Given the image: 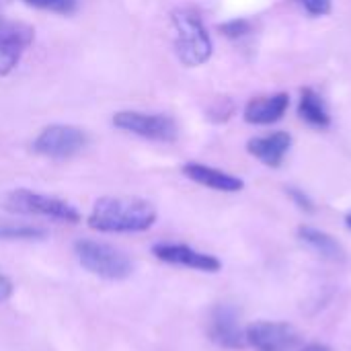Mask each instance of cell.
Instances as JSON below:
<instances>
[{"instance_id":"1","label":"cell","mask_w":351,"mask_h":351,"mask_svg":"<svg viewBox=\"0 0 351 351\" xmlns=\"http://www.w3.org/2000/svg\"><path fill=\"white\" fill-rule=\"evenodd\" d=\"M156 218V208L146 199L105 195L95 202L86 224L105 234H134L150 230Z\"/></svg>"},{"instance_id":"2","label":"cell","mask_w":351,"mask_h":351,"mask_svg":"<svg viewBox=\"0 0 351 351\" xmlns=\"http://www.w3.org/2000/svg\"><path fill=\"white\" fill-rule=\"evenodd\" d=\"M171 23L175 29V53L179 62L187 68L204 66L214 53V43L202 16L189 8H177L171 12Z\"/></svg>"},{"instance_id":"3","label":"cell","mask_w":351,"mask_h":351,"mask_svg":"<svg viewBox=\"0 0 351 351\" xmlns=\"http://www.w3.org/2000/svg\"><path fill=\"white\" fill-rule=\"evenodd\" d=\"M74 255L88 274L103 280L121 282L134 274V261L130 255L107 243L80 239L74 243Z\"/></svg>"},{"instance_id":"4","label":"cell","mask_w":351,"mask_h":351,"mask_svg":"<svg viewBox=\"0 0 351 351\" xmlns=\"http://www.w3.org/2000/svg\"><path fill=\"white\" fill-rule=\"evenodd\" d=\"M2 208L10 214L39 216V218H49V220L68 222V224H78L82 218L80 212L66 199H60L56 195H45L39 191H31V189L8 191L2 199Z\"/></svg>"},{"instance_id":"5","label":"cell","mask_w":351,"mask_h":351,"mask_svg":"<svg viewBox=\"0 0 351 351\" xmlns=\"http://www.w3.org/2000/svg\"><path fill=\"white\" fill-rule=\"evenodd\" d=\"M117 130L140 136L152 142L171 144L179 138L177 121L167 113H144V111H117L111 119Z\"/></svg>"},{"instance_id":"6","label":"cell","mask_w":351,"mask_h":351,"mask_svg":"<svg viewBox=\"0 0 351 351\" xmlns=\"http://www.w3.org/2000/svg\"><path fill=\"white\" fill-rule=\"evenodd\" d=\"M86 146H88V134L84 130L76 125L53 123L39 132V136L31 144V150L35 154L47 156L53 160H64V158L76 156Z\"/></svg>"},{"instance_id":"7","label":"cell","mask_w":351,"mask_h":351,"mask_svg":"<svg viewBox=\"0 0 351 351\" xmlns=\"http://www.w3.org/2000/svg\"><path fill=\"white\" fill-rule=\"evenodd\" d=\"M247 346L255 351H296L300 333L282 321H255L245 327Z\"/></svg>"},{"instance_id":"8","label":"cell","mask_w":351,"mask_h":351,"mask_svg":"<svg viewBox=\"0 0 351 351\" xmlns=\"http://www.w3.org/2000/svg\"><path fill=\"white\" fill-rule=\"evenodd\" d=\"M241 308L232 302H220L212 308L208 321V337L224 350L247 348L245 327L241 323Z\"/></svg>"},{"instance_id":"9","label":"cell","mask_w":351,"mask_h":351,"mask_svg":"<svg viewBox=\"0 0 351 351\" xmlns=\"http://www.w3.org/2000/svg\"><path fill=\"white\" fill-rule=\"evenodd\" d=\"M35 29L21 21L0 14V76H8L21 62L25 49L33 43Z\"/></svg>"},{"instance_id":"10","label":"cell","mask_w":351,"mask_h":351,"mask_svg":"<svg viewBox=\"0 0 351 351\" xmlns=\"http://www.w3.org/2000/svg\"><path fill=\"white\" fill-rule=\"evenodd\" d=\"M152 255L162 263L181 265V267H189V269H197V271H206V274H218L222 269V261L218 257L195 251L189 245L158 243L152 247Z\"/></svg>"},{"instance_id":"11","label":"cell","mask_w":351,"mask_h":351,"mask_svg":"<svg viewBox=\"0 0 351 351\" xmlns=\"http://www.w3.org/2000/svg\"><path fill=\"white\" fill-rule=\"evenodd\" d=\"M290 148H292V136L284 130L271 132L267 136H257L247 142V152L271 169L282 167Z\"/></svg>"},{"instance_id":"12","label":"cell","mask_w":351,"mask_h":351,"mask_svg":"<svg viewBox=\"0 0 351 351\" xmlns=\"http://www.w3.org/2000/svg\"><path fill=\"white\" fill-rule=\"evenodd\" d=\"M290 109V95L276 93L267 97H255L245 105L243 119L251 125H271L284 119Z\"/></svg>"},{"instance_id":"13","label":"cell","mask_w":351,"mask_h":351,"mask_svg":"<svg viewBox=\"0 0 351 351\" xmlns=\"http://www.w3.org/2000/svg\"><path fill=\"white\" fill-rule=\"evenodd\" d=\"M183 175L197 185H204L208 189L222 191V193H237V191H243L245 187V181L241 177H234L230 173H224L220 169H214L202 162H185Z\"/></svg>"},{"instance_id":"14","label":"cell","mask_w":351,"mask_h":351,"mask_svg":"<svg viewBox=\"0 0 351 351\" xmlns=\"http://www.w3.org/2000/svg\"><path fill=\"white\" fill-rule=\"evenodd\" d=\"M298 239L311 249L315 251L319 257L327 259V261H333V263H341L346 261V251L343 247L327 232L319 230V228H313V226H300L298 228Z\"/></svg>"},{"instance_id":"15","label":"cell","mask_w":351,"mask_h":351,"mask_svg":"<svg viewBox=\"0 0 351 351\" xmlns=\"http://www.w3.org/2000/svg\"><path fill=\"white\" fill-rule=\"evenodd\" d=\"M298 115L300 119H304L308 125L317 128V130H327L331 128V113L323 101V97L306 86L300 90V99H298Z\"/></svg>"},{"instance_id":"16","label":"cell","mask_w":351,"mask_h":351,"mask_svg":"<svg viewBox=\"0 0 351 351\" xmlns=\"http://www.w3.org/2000/svg\"><path fill=\"white\" fill-rule=\"evenodd\" d=\"M47 232L29 224H0V241H43Z\"/></svg>"},{"instance_id":"17","label":"cell","mask_w":351,"mask_h":351,"mask_svg":"<svg viewBox=\"0 0 351 351\" xmlns=\"http://www.w3.org/2000/svg\"><path fill=\"white\" fill-rule=\"evenodd\" d=\"M27 6L56 14H74L78 10V0H23Z\"/></svg>"},{"instance_id":"18","label":"cell","mask_w":351,"mask_h":351,"mask_svg":"<svg viewBox=\"0 0 351 351\" xmlns=\"http://www.w3.org/2000/svg\"><path fill=\"white\" fill-rule=\"evenodd\" d=\"M218 31L228 39H243V37L251 35L253 23L247 19H234V21H226V23L218 25Z\"/></svg>"},{"instance_id":"19","label":"cell","mask_w":351,"mask_h":351,"mask_svg":"<svg viewBox=\"0 0 351 351\" xmlns=\"http://www.w3.org/2000/svg\"><path fill=\"white\" fill-rule=\"evenodd\" d=\"M304 10L313 16H325L333 10V2L331 0H298Z\"/></svg>"},{"instance_id":"20","label":"cell","mask_w":351,"mask_h":351,"mask_svg":"<svg viewBox=\"0 0 351 351\" xmlns=\"http://www.w3.org/2000/svg\"><path fill=\"white\" fill-rule=\"evenodd\" d=\"M288 195H290V199H292L302 212H308V214L315 212V202H313L304 191H300V189H296V187H290V189H288Z\"/></svg>"},{"instance_id":"21","label":"cell","mask_w":351,"mask_h":351,"mask_svg":"<svg viewBox=\"0 0 351 351\" xmlns=\"http://www.w3.org/2000/svg\"><path fill=\"white\" fill-rule=\"evenodd\" d=\"M12 292H14L12 282H10L6 276H0V304H2V302H6V300H10Z\"/></svg>"},{"instance_id":"22","label":"cell","mask_w":351,"mask_h":351,"mask_svg":"<svg viewBox=\"0 0 351 351\" xmlns=\"http://www.w3.org/2000/svg\"><path fill=\"white\" fill-rule=\"evenodd\" d=\"M300 351H333L329 346L325 343H306L304 348H300Z\"/></svg>"},{"instance_id":"23","label":"cell","mask_w":351,"mask_h":351,"mask_svg":"<svg viewBox=\"0 0 351 351\" xmlns=\"http://www.w3.org/2000/svg\"><path fill=\"white\" fill-rule=\"evenodd\" d=\"M346 226H348V228L351 230V210L348 212V214H346Z\"/></svg>"},{"instance_id":"24","label":"cell","mask_w":351,"mask_h":351,"mask_svg":"<svg viewBox=\"0 0 351 351\" xmlns=\"http://www.w3.org/2000/svg\"><path fill=\"white\" fill-rule=\"evenodd\" d=\"M0 2H6V0H0Z\"/></svg>"}]
</instances>
